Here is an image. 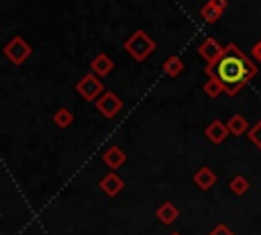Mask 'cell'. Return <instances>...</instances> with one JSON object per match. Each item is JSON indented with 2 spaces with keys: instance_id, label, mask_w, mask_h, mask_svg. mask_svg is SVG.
<instances>
[{
  "instance_id": "d6986e66",
  "label": "cell",
  "mask_w": 261,
  "mask_h": 235,
  "mask_svg": "<svg viewBox=\"0 0 261 235\" xmlns=\"http://www.w3.org/2000/svg\"><path fill=\"white\" fill-rule=\"evenodd\" d=\"M247 137H249V141H251V143H253V145H255V147L261 151V119H259V121H257V123H255V125L249 129Z\"/></svg>"
},
{
  "instance_id": "7c38bea8",
  "label": "cell",
  "mask_w": 261,
  "mask_h": 235,
  "mask_svg": "<svg viewBox=\"0 0 261 235\" xmlns=\"http://www.w3.org/2000/svg\"><path fill=\"white\" fill-rule=\"evenodd\" d=\"M226 129H228V133L232 135V137H243V135H247L249 133V121L243 116V114H232L228 121H226Z\"/></svg>"
},
{
  "instance_id": "4fadbf2b",
  "label": "cell",
  "mask_w": 261,
  "mask_h": 235,
  "mask_svg": "<svg viewBox=\"0 0 261 235\" xmlns=\"http://www.w3.org/2000/svg\"><path fill=\"white\" fill-rule=\"evenodd\" d=\"M157 219H159V223H163V225H171L177 217H179V210H177V206L171 202V200H165L163 204H159V208H157Z\"/></svg>"
},
{
  "instance_id": "30bf717a",
  "label": "cell",
  "mask_w": 261,
  "mask_h": 235,
  "mask_svg": "<svg viewBox=\"0 0 261 235\" xmlns=\"http://www.w3.org/2000/svg\"><path fill=\"white\" fill-rule=\"evenodd\" d=\"M204 135H206V139H208L210 143L220 145L230 133H228V129H226V123H222V121H212V123L206 127Z\"/></svg>"
},
{
  "instance_id": "7402d4cb",
  "label": "cell",
  "mask_w": 261,
  "mask_h": 235,
  "mask_svg": "<svg viewBox=\"0 0 261 235\" xmlns=\"http://www.w3.org/2000/svg\"><path fill=\"white\" fill-rule=\"evenodd\" d=\"M210 4H214V6H218L220 10H224L226 6H228V0H208Z\"/></svg>"
},
{
  "instance_id": "ffe728a7",
  "label": "cell",
  "mask_w": 261,
  "mask_h": 235,
  "mask_svg": "<svg viewBox=\"0 0 261 235\" xmlns=\"http://www.w3.org/2000/svg\"><path fill=\"white\" fill-rule=\"evenodd\" d=\"M208 235H237V233H234L230 227H226L224 223H218V225H216Z\"/></svg>"
},
{
  "instance_id": "e0dca14e",
  "label": "cell",
  "mask_w": 261,
  "mask_h": 235,
  "mask_svg": "<svg viewBox=\"0 0 261 235\" xmlns=\"http://www.w3.org/2000/svg\"><path fill=\"white\" fill-rule=\"evenodd\" d=\"M222 12L224 10H220L218 6H214V4H210V2H206L202 8H200V16L208 22V25H212V22H216L220 16H222Z\"/></svg>"
},
{
  "instance_id": "9a60e30c",
  "label": "cell",
  "mask_w": 261,
  "mask_h": 235,
  "mask_svg": "<svg viewBox=\"0 0 261 235\" xmlns=\"http://www.w3.org/2000/svg\"><path fill=\"white\" fill-rule=\"evenodd\" d=\"M73 121H75L73 112H71L69 108H65V106H61V108H57V110L53 112V123H55L59 129H67V127H71Z\"/></svg>"
},
{
  "instance_id": "7a4b0ae2",
  "label": "cell",
  "mask_w": 261,
  "mask_h": 235,
  "mask_svg": "<svg viewBox=\"0 0 261 235\" xmlns=\"http://www.w3.org/2000/svg\"><path fill=\"white\" fill-rule=\"evenodd\" d=\"M122 49L135 59V61H145L155 49H157V43H155V39L147 33V31H143V29H139V31H135L130 37H126L124 39V43H122Z\"/></svg>"
},
{
  "instance_id": "52a82bcc",
  "label": "cell",
  "mask_w": 261,
  "mask_h": 235,
  "mask_svg": "<svg viewBox=\"0 0 261 235\" xmlns=\"http://www.w3.org/2000/svg\"><path fill=\"white\" fill-rule=\"evenodd\" d=\"M98 186H100V190H102L106 196H116V194L122 192V188H124V180L112 170V172H108L106 176H102V180L98 182Z\"/></svg>"
},
{
  "instance_id": "603a6c76",
  "label": "cell",
  "mask_w": 261,
  "mask_h": 235,
  "mask_svg": "<svg viewBox=\"0 0 261 235\" xmlns=\"http://www.w3.org/2000/svg\"><path fill=\"white\" fill-rule=\"evenodd\" d=\"M171 235H179V233H171Z\"/></svg>"
},
{
  "instance_id": "44dd1931",
  "label": "cell",
  "mask_w": 261,
  "mask_h": 235,
  "mask_svg": "<svg viewBox=\"0 0 261 235\" xmlns=\"http://www.w3.org/2000/svg\"><path fill=\"white\" fill-rule=\"evenodd\" d=\"M249 53H251V57H253L255 61H259V63H261V39H259V41H255V45L251 47V51H249Z\"/></svg>"
},
{
  "instance_id": "277c9868",
  "label": "cell",
  "mask_w": 261,
  "mask_h": 235,
  "mask_svg": "<svg viewBox=\"0 0 261 235\" xmlns=\"http://www.w3.org/2000/svg\"><path fill=\"white\" fill-rule=\"evenodd\" d=\"M2 53H4V57L12 63V65H22L29 57H31V53H33V47L29 45V41L24 39V37H12L6 45H4V49H2Z\"/></svg>"
},
{
  "instance_id": "5b68a950",
  "label": "cell",
  "mask_w": 261,
  "mask_h": 235,
  "mask_svg": "<svg viewBox=\"0 0 261 235\" xmlns=\"http://www.w3.org/2000/svg\"><path fill=\"white\" fill-rule=\"evenodd\" d=\"M94 104H96V110H98L104 119H114V116L122 110V106H124L122 98H120L118 94L110 92V90H106Z\"/></svg>"
},
{
  "instance_id": "ba28073f",
  "label": "cell",
  "mask_w": 261,
  "mask_h": 235,
  "mask_svg": "<svg viewBox=\"0 0 261 235\" xmlns=\"http://www.w3.org/2000/svg\"><path fill=\"white\" fill-rule=\"evenodd\" d=\"M192 182L200 188V190H210L216 182H218V176H216V172L212 170V168H208V166H202L200 170H196V174L192 176Z\"/></svg>"
},
{
  "instance_id": "8fae6325",
  "label": "cell",
  "mask_w": 261,
  "mask_h": 235,
  "mask_svg": "<svg viewBox=\"0 0 261 235\" xmlns=\"http://www.w3.org/2000/svg\"><path fill=\"white\" fill-rule=\"evenodd\" d=\"M102 161L110 168V170H118L120 166H124V161H126V153L118 147V145H112V147H108L104 153H102Z\"/></svg>"
},
{
  "instance_id": "ac0fdd59",
  "label": "cell",
  "mask_w": 261,
  "mask_h": 235,
  "mask_svg": "<svg viewBox=\"0 0 261 235\" xmlns=\"http://www.w3.org/2000/svg\"><path fill=\"white\" fill-rule=\"evenodd\" d=\"M224 92V88H222V84L216 80V78H208L206 80V84H204V94L208 96V98H216V96H220Z\"/></svg>"
},
{
  "instance_id": "8992f818",
  "label": "cell",
  "mask_w": 261,
  "mask_h": 235,
  "mask_svg": "<svg viewBox=\"0 0 261 235\" xmlns=\"http://www.w3.org/2000/svg\"><path fill=\"white\" fill-rule=\"evenodd\" d=\"M222 51H224V45H220L216 39H212V37H208V39H204L200 45H198V53H200V57L206 61V63H214L220 55H222Z\"/></svg>"
},
{
  "instance_id": "2e32d148",
  "label": "cell",
  "mask_w": 261,
  "mask_h": 235,
  "mask_svg": "<svg viewBox=\"0 0 261 235\" xmlns=\"http://www.w3.org/2000/svg\"><path fill=\"white\" fill-rule=\"evenodd\" d=\"M249 180L243 176V174H237V176H232L230 178V182H228V190L234 194V196H243V194H247L249 192Z\"/></svg>"
},
{
  "instance_id": "5bb4252c",
  "label": "cell",
  "mask_w": 261,
  "mask_h": 235,
  "mask_svg": "<svg viewBox=\"0 0 261 235\" xmlns=\"http://www.w3.org/2000/svg\"><path fill=\"white\" fill-rule=\"evenodd\" d=\"M181 72H184V61H181L179 55H169V57L163 61V74H165V76L177 78Z\"/></svg>"
},
{
  "instance_id": "3957f363",
  "label": "cell",
  "mask_w": 261,
  "mask_h": 235,
  "mask_svg": "<svg viewBox=\"0 0 261 235\" xmlns=\"http://www.w3.org/2000/svg\"><path fill=\"white\" fill-rule=\"evenodd\" d=\"M75 92H77L84 100L94 102V100H98L106 90H104L102 78L96 76V74L90 69L86 76H82V80H77V84H75Z\"/></svg>"
},
{
  "instance_id": "6da1fadb",
  "label": "cell",
  "mask_w": 261,
  "mask_h": 235,
  "mask_svg": "<svg viewBox=\"0 0 261 235\" xmlns=\"http://www.w3.org/2000/svg\"><path fill=\"white\" fill-rule=\"evenodd\" d=\"M204 74L208 78H216L222 84L224 94L237 96L255 78L257 63L237 43H228L224 45L222 55L214 63H206Z\"/></svg>"
},
{
  "instance_id": "9c48e42d",
  "label": "cell",
  "mask_w": 261,
  "mask_h": 235,
  "mask_svg": "<svg viewBox=\"0 0 261 235\" xmlns=\"http://www.w3.org/2000/svg\"><path fill=\"white\" fill-rule=\"evenodd\" d=\"M90 69H92L96 76L106 78V76L114 69V61H112V57H110L108 53H98V55L90 61Z\"/></svg>"
}]
</instances>
